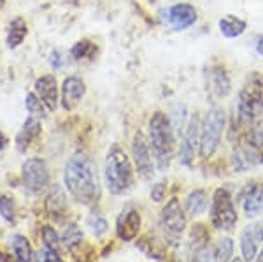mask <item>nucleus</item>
I'll return each instance as SVG.
<instances>
[{"instance_id":"f03ea898","label":"nucleus","mask_w":263,"mask_h":262,"mask_svg":"<svg viewBox=\"0 0 263 262\" xmlns=\"http://www.w3.org/2000/svg\"><path fill=\"white\" fill-rule=\"evenodd\" d=\"M147 141H149L153 157L160 171H167L176 155V132L171 118L165 113L156 111L147 124Z\"/></svg>"},{"instance_id":"a878e982","label":"nucleus","mask_w":263,"mask_h":262,"mask_svg":"<svg viewBox=\"0 0 263 262\" xmlns=\"http://www.w3.org/2000/svg\"><path fill=\"white\" fill-rule=\"evenodd\" d=\"M97 53V46L95 42L88 41V39H83L79 42H76L70 49V57L74 60H84V58H91L93 55Z\"/></svg>"},{"instance_id":"9b49d317","label":"nucleus","mask_w":263,"mask_h":262,"mask_svg":"<svg viewBox=\"0 0 263 262\" xmlns=\"http://www.w3.org/2000/svg\"><path fill=\"white\" fill-rule=\"evenodd\" d=\"M200 116L193 115L190 118L188 125H186V130L182 134V141H181V148H179V162L182 166H190L193 162L195 151H197V146L200 143Z\"/></svg>"},{"instance_id":"393cba45","label":"nucleus","mask_w":263,"mask_h":262,"mask_svg":"<svg viewBox=\"0 0 263 262\" xmlns=\"http://www.w3.org/2000/svg\"><path fill=\"white\" fill-rule=\"evenodd\" d=\"M25 108H27V111L30 116L44 118L46 115H48V109H46L44 102L37 97L35 92H28V94L25 95Z\"/></svg>"},{"instance_id":"aec40b11","label":"nucleus","mask_w":263,"mask_h":262,"mask_svg":"<svg viewBox=\"0 0 263 262\" xmlns=\"http://www.w3.org/2000/svg\"><path fill=\"white\" fill-rule=\"evenodd\" d=\"M28 36V25L23 18H14L9 21V27H7V36L6 42L9 49H16L23 44V41Z\"/></svg>"},{"instance_id":"e433bc0d","label":"nucleus","mask_w":263,"mask_h":262,"mask_svg":"<svg viewBox=\"0 0 263 262\" xmlns=\"http://www.w3.org/2000/svg\"><path fill=\"white\" fill-rule=\"evenodd\" d=\"M254 262H263V250L258 252V255H256V259H254Z\"/></svg>"},{"instance_id":"20e7f679","label":"nucleus","mask_w":263,"mask_h":262,"mask_svg":"<svg viewBox=\"0 0 263 262\" xmlns=\"http://www.w3.org/2000/svg\"><path fill=\"white\" fill-rule=\"evenodd\" d=\"M263 162V134L260 130H251L237 145L232 153L233 171H246Z\"/></svg>"},{"instance_id":"c756f323","label":"nucleus","mask_w":263,"mask_h":262,"mask_svg":"<svg viewBox=\"0 0 263 262\" xmlns=\"http://www.w3.org/2000/svg\"><path fill=\"white\" fill-rule=\"evenodd\" d=\"M42 236H44L46 248H48V250H53V252H58V248H60V236L57 234V231H54L53 227L46 225Z\"/></svg>"},{"instance_id":"7ed1b4c3","label":"nucleus","mask_w":263,"mask_h":262,"mask_svg":"<svg viewBox=\"0 0 263 262\" xmlns=\"http://www.w3.org/2000/svg\"><path fill=\"white\" fill-rule=\"evenodd\" d=\"M105 185L112 196H123L130 192L135 183V169L132 166L130 157L121 146L114 145L107 151L104 166Z\"/></svg>"},{"instance_id":"412c9836","label":"nucleus","mask_w":263,"mask_h":262,"mask_svg":"<svg viewBox=\"0 0 263 262\" xmlns=\"http://www.w3.org/2000/svg\"><path fill=\"white\" fill-rule=\"evenodd\" d=\"M207 208V194L205 190L198 188V190H193V192L188 194L184 201V213L188 217H198L202 215L203 211Z\"/></svg>"},{"instance_id":"0eeeda50","label":"nucleus","mask_w":263,"mask_h":262,"mask_svg":"<svg viewBox=\"0 0 263 262\" xmlns=\"http://www.w3.org/2000/svg\"><path fill=\"white\" fill-rule=\"evenodd\" d=\"M21 183L33 196L44 194L51 185V174L46 160L39 157L25 160L21 167Z\"/></svg>"},{"instance_id":"4468645a","label":"nucleus","mask_w":263,"mask_h":262,"mask_svg":"<svg viewBox=\"0 0 263 262\" xmlns=\"http://www.w3.org/2000/svg\"><path fill=\"white\" fill-rule=\"evenodd\" d=\"M263 241V225L261 223H251L240 234V250H242V260L253 262L260 252V244Z\"/></svg>"},{"instance_id":"423d86ee","label":"nucleus","mask_w":263,"mask_h":262,"mask_svg":"<svg viewBox=\"0 0 263 262\" xmlns=\"http://www.w3.org/2000/svg\"><path fill=\"white\" fill-rule=\"evenodd\" d=\"M260 118H263V88L260 83L249 81L239 95V124L249 127Z\"/></svg>"},{"instance_id":"72a5a7b5","label":"nucleus","mask_w":263,"mask_h":262,"mask_svg":"<svg viewBox=\"0 0 263 262\" xmlns=\"http://www.w3.org/2000/svg\"><path fill=\"white\" fill-rule=\"evenodd\" d=\"M165 183L162 181V183H156L155 187H153L151 190V197H153V201H156V202H160L165 197Z\"/></svg>"},{"instance_id":"c85d7f7f","label":"nucleus","mask_w":263,"mask_h":262,"mask_svg":"<svg viewBox=\"0 0 263 262\" xmlns=\"http://www.w3.org/2000/svg\"><path fill=\"white\" fill-rule=\"evenodd\" d=\"M88 227H90L91 234L97 236V238H100V236H104L105 232L109 229V223L105 220L104 217H100V215L93 213L90 218H88Z\"/></svg>"},{"instance_id":"2f4dec72","label":"nucleus","mask_w":263,"mask_h":262,"mask_svg":"<svg viewBox=\"0 0 263 262\" xmlns=\"http://www.w3.org/2000/svg\"><path fill=\"white\" fill-rule=\"evenodd\" d=\"M63 62H65V57H63V53L60 51V49H54V51H51L49 63H51V67H53V69H62Z\"/></svg>"},{"instance_id":"b1692460","label":"nucleus","mask_w":263,"mask_h":262,"mask_svg":"<svg viewBox=\"0 0 263 262\" xmlns=\"http://www.w3.org/2000/svg\"><path fill=\"white\" fill-rule=\"evenodd\" d=\"M11 247L18 262H32V247L23 236H14Z\"/></svg>"},{"instance_id":"7c9ffc66","label":"nucleus","mask_w":263,"mask_h":262,"mask_svg":"<svg viewBox=\"0 0 263 262\" xmlns=\"http://www.w3.org/2000/svg\"><path fill=\"white\" fill-rule=\"evenodd\" d=\"M192 262H214V253L211 252L205 244H203V247L197 248V252H195Z\"/></svg>"},{"instance_id":"39448f33","label":"nucleus","mask_w":263,"mask_h":262,"mask_svg":"<svg viewBox=\"0 0 263 262\" xmlns=\"http://www.w3.org/2000/svg\"><path fill=\"white\" fill-rule=\"evenodd\" d=\"M224 125H227V116L221 108H213L207 113L200 129V143H198V155L202 159L211 157L218 150Z\"/></svg>"},{"instance_id":"f257e3e1","label":"nucleus","mask_w":263,"mask_h":262,"mask_svg":"<svg viewBox=\"0 0 263 262\" xmlns=\"http://www.w3.org/2000/svg\"><path fill=\"white\" fill-rule=\"evenodd\" d=\"M63 183L67 192L81 204H93L100 199V185L95 164L84 151H78L67 160Z\"/></svg>"},{"instance_id":"9d476101","label":"nucleus","mask_w":263,"mask_h":262,"mask_svg":"<svg viewBox=\"0 0 263 262\" xmlns=\"http://www.w3.org/2000/svg\"><path fill=\"white\" fill-rule=\"evenodd\" d=\"M160 225L172 241L181 238V234L186 229V213L182 211L177 199H171L165 204V208L160 213Z\"/></svg>"},{"instance_id":"bb28decb","label":"nucleus","mask_w":263,"mask_h":262,"mask_svg":"<svg viewBox=\"0 0 263 262\" xmlns=\"http://www.w3.org/2000/svg\"><path fill=\"white\" fill-rule=\"evenodd\" d=\"M233 259V241L232 238H221L216 244L214 262H232Z\"/></svg>"},{"instance_id":"c9c22d12","label":"nucleus","mask_w":263,"mask_h":262,"mask_svg":"<svg viewBox=\"0 0 263 262\" xmlns=\"http://www.w3.org/2000/svg\"><path fill=\"white\" fill-rule=\"evenodd\" d=\"M256 51L260 53L261 57H263V37H261L260 41H258V44H256Z\"/></svg>"},{"instance_id":"dca6fc26","label":"nucleus","mask_w":263,"mask_h":262,"mask_svg":"<svg viewBox=\"0 0 263 262\" xmlns=\"http://www.w3.org/2000/svg\"><path fill=\"white\" fill-rule=\"evenodd\" d=\"M167 14H168L167 20L174 27V30H186V28H190L192 25L197 23V18H198L195 7L184 2L172 6L171 9L167 11Z\"/></svg>"},{"instance_id":"ddd939ff","label":"nucleus","mask_w":263,"mask_h":262,"mask_svg":"<svg viewBox=\"0 0 263 262\" xmlns=\"http://www.w3.org/2000/svg\"><path fill=\"white\" fill-rule=\"evenodd\" d=\"M33 92L44 102L48 113H54L60 104V86L53 74H44L35 79L33 83Z\"/></svg>"},{"instance_id":"2eb2a0df","label":"nucleus","mask_w":263,"mask_h":262,"mask_svg":"<svg viewBox=\"0 0 263 262\" xmlns=\"http://www.w3.org/2000/svg\"><path fill=\"white\" fill-rule=\"evenodd\" d=\"M246 217H254L263 209V181H251L240 192Z\"/></svg>"},{"instance_id":"473e14b6","label":"nucleus","mask_w":263,"mask_h":262,"mask_svg":"<svg viewBox=\"0 0 263 262\" xmlns=\"http://www.w3.org/2000/svg\"><path fill=\"white\" fill-rule=\"evenodd\" d=\"M39 262H63L58 255V252H53V250H48L46 248L44 252L39 253Z\"/></svg>"},{"instance_id":"f704fd0d","label":"nucleus","mask_w":263,"mask_h":262,"mask_svg":"<svg viewBox=\"0 0 263 262\" xmlns=\"http://www.w3.org/2000/svg\"><path fill=\"white\" fill-rule=\"evenodd\" d=\"M9 145V139L6 137V134L2 132V130H0V151L2 150H6V146Z\"/></svg>"},{"instance_id":"f3484780","label":"nucleus","mask_w":263,"mask_h":262,"mask_svg":"<svg viewBox=\"0 0 263 262\" xmlns=\"http://www.w3.org/2000/svg\"><path fill=\"white\" fill-rule=\"evenodd\" d=\"M205 83L209 94H213L216 99H223L230 92V79L223 67H209L205 73Z\"/></svg>"},{"instance_id":"4be33fe9","label":"nucleus","mask_w":263,"mask_h":262,"mask_svg":"<svg viewBox=\"0 0 263 262\" xmlns=\"http://www.w3.org/2000/svg\"><path fill=\"white\" fill-rule=\"evenodd\" d=\"M219 30L224 37L233 39V37L242 36L246 30V21L237 18V16H224L219 20Z\"/></svg>"},{"instance_id":"cd10ccee","label":"nucleus","mask_w":263,"mask_h":262,"mask_svg":"<svg viewBox=\"0 0 263 262\" xmlns=\"http://www.w3.org/2000/svg\"><path fill=\"white\" fill-rule=\"evenodd\" d=\"M0 215L7 222L16 220V201L9 194H2L0 196Z\"/></svg>"},{"instance_id":"1a4fd4ad","label":"nucleus","mask_w":263,"mask_h":262,"mask_svg":"<svg viewBox=\"0 0 263 262\" xmlns=\"http://www.w3.org/2000/svg\"><path fill=\"white\" fill-rule=\"evenodd\" d=\"M132 155H134V164L137 172L142 180L149 181L155 176V157L149 146V141L142 132H135L134 141H132Z\"/></svg>"},{"instance_id":"6e6552de","label":"nucleus","mask_w":263,"mask_h":262,"mask_svg":"<svg viewBox=\"0 0 263 262\" xmlns=\"http://www.w3.org/2000/svg\"><path fill=\"white\" fill-rule=\"evenodd\" d=\"M211 222L219 231H230L237 223L235 204H233L232 194L227 188H218L214 192L213 204H211Z\"/></svg>"},{"instance_id":"a211bd4d","label":"nucleus","mask_w":263,"mask_h":262,"mask_svg":"<svg viewBox=\"0 0 263 262\" xmlns=\"http://www.w3.org/2000/svg\"><path fill=\"white\" fill-rule=\"evenodd\" d=\"M139 229H141V215H139L137 209L126 208L118 218V236L123 239V241H132V239L137 236Z\"/></svg>"},{"instance_id":"6ab92c4d","label":"nucleus","mask_w":263,"mask_h":262,"mask_svg":"<svg viewBox=\"0 0 263 262\" xmlns=\"http://www.w3.org/2000/svg\"><path fill=\"white\" fill-rule=\"evenodd\" d=\"M41 130H42L41 118L28 116L27 120H25L23 127H21V130L18 132V136H16V146H18V150L27 151L28 146L41 136Z\"/></svg>"},{"instance_id":"4c0bfd02","label":"nucleus","mask_w":263,"mask_h":262,"mask_svg":"<svg viewBox=\"0 0 263 262\" xmlns=\"http://www.w3.org/2000/svg\"><path fill=\"white\" fill-rule=\"evenodd\" d=\"M232 262H244V260L239 259V257H235V259H232Z\"/></svg>"},{"instance_id":"5701e85b","label":"nucleus","mask_w":263,"mask_h":262,"mask_svg":"<svg viewBox=\"0 0 263 262\" xmlns=\"http://www.w3.org/2000/svg\"><path fill=\"white\" fill-rule=\"evenodd\" d=\"M60 241L65 244L67 248L74 250V248H78L83 241V232L76 223H67L65 229L62 232V236H60Z\"/></svg>"},{"instance_id":"f8f14e48","label":"nucleus","mask_w":263,"mask_h":262,"mask_svg":"<svg viewBox=\"0 0 263 262\" xmlns=\"http://www.w3.org/2000/svg\"><path fill=\"white\" fill-rule=\"evenodd\" d=\"M86 94V84L79 76H67L60 84V106L65 111H74Z\"/></svg>"}]
</instances>
